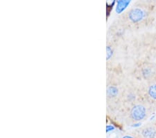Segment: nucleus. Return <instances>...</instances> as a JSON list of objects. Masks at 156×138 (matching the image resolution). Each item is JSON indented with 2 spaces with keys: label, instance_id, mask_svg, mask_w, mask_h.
I'll use <instances>...</instances> for the list:
<instances>
[{
  "label": "nucleus",
  "instance_id": "obj_1",
  "mask_svg": "<svg viewBox=\"0 0 156 138\" xmlns=\"http://www.w3.org/2000/svg\"><path fill=\"white\" fill-rule=\"evenodd\" d=\"M153 11V5L144 2H140L135 4L123 14L119 22L127 29L142 28L151 22Z\"/></svg>",
  "mask_w": 156,
  "mask_h": 138
},
{
  "label": "nucleus",
  "instance_id": "obj_2",
  "mask_svg": "<svg viewBox=\"0 0 156 138\" xmlns=\"http://www.w3.org/2000/svg\"><path fill=\"white\" fill-rule=\"evenodd\" d=\"M153 107L144 99L125 108V117L130 123H138L144 121L149 117Z\"/></svg>",
  "mask_w": 156,
  "mask_h": 138
},
{
  "label": "nucleus",
  "instance_id": "obj_3",
  "mask_svg": "<svg viewBox=\"0 0 156 138\" xmlns=\"http://www.w3.org/2000/svg\"><path fill=\"white\" fill-rule=\"evenodd\" d=\"M124 87L116 77H111L108 79L106 102L108 109L115 110L117 108H120Z\"/></svg>",
  "mask_w": 156,
  "mask_h": 138
},
{
  "label": "nucleus",
  "instance_id": "obj_4",
  "mask_svg": "<svg viewBox=\"0 0 156 138\" xmlns=\"http://www.w3.org/2000/svg\"><path fill=\"white\" fill-rule=\"evenodd\" d=\"M142 99H143L142 89L134 84H128L124 86L123 89L121 107L126 108Z\"/></svg>",
  "mask_w": 156,
  "mask_h": 138
},
{
  "label": "nucleus",
  "instance_id": "obj_5",
  "mask_svg": "<svg viewBox=\"0 0 156 138\" xmlns=\"http://www.w3.org/2000/svg\"><path fill=\"white\" fill-rule=\"evenodd\" d=\"M137 73L145 82L156 78V64L150 62H144L139 64Z\"/></svg>",
  "mask_w": 156,
  "mask_h": 138
},
{
  "label": "nucleus",
  "instance_id": "obj_6",
  "mask_svg": "<svg viewBox=\"0 0 156 138\" xmlns=\"http://www.w3.org/2000/svg\"><path fill=\"white\" fill-rule=\"evenodd\" d=\"M142 97L153 108H156V78L146 82L142 89Z\"/></svg>",
  "mask_w": 156,
  "mask_h": 138
},
{
  "label": "nucleus",
  "instance_id": "obj_7",
  "mask_svg": "<svg viewBox=\"0 0 156 138\" xmlns=\"http://www.w3.org/2000/svg\"><path fill=\"white\" fill-rule=\"evenodd\" d=\"M140 135L143 138H156V125L147 124L140 130Z\"/></svg>",
  "mask_w": 156,
  "mask_h": 138
},
{
  "label": "nucleus",
  "instance_id": "obj_8",
  "mask_svg": "<svg viewBox=\"0 0 156 138\" xmlns=\"http://www.w3.org/2000/svg\"><path fill=\"white\" fill-rule=\"evenodd\" d=\"M115 47L112 43L108 42L107 43V60L109 61L111 59L115 54Z\"/></svg>",
  "mask_w": 156,
  "mask_h": 138
},
{
  "label": "nucleus",
  "instance_id": "obj_9",
  "mask_svg": "<svg viewBox=\"0 0 156 138\" xmlns=\"http://www.w3.org/2000/svg\"><path fill=\"white\" fill-rule=\"evenodd\" d=\"M127 6V3L124 0H118L117 1V12H122L124 8Z\"/></svg>",
  "mask_w": 156,
  "mask_h": 138
},
{
  "label": "nucleus",
  "instance_id": "obj_10",
  "mask_svg": "<svg viewBox=\"0 0 156 138\" xmlns=\"http://www.w3.org/2000/svg\"><path fill=\"white\" fill-rule=\"evenodd\" d=\"M115 1H116V0H106L107 9H108V13L110 12V11L112 9L113 6H114V4L115 3Z\"/></svg>",
  "mask_w": 156,
  "mask_h": 138
},
{
  "label": "nucleus",
  "instance_id": "obj_11",
  "mask_svg": "<svg viewBox=\"0 0 156 138\" xmlns=\"http://www.w3.org/2000/svg\"><path fill=\"white\" fill-rule=\"evenodd\" d=\"M122 138H138L136 136H134L133 135H126L124 136H123Z\"/></svg>",
  "mask_w": 156,
  "mask_h": 138
}]
</instances>
